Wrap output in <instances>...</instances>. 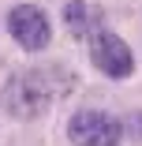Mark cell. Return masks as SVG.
I'll use <instances>...</instances> for the list:
<instances>
[{"instance_id":"1","label":"cell","mask_w":142,"mask_h":146,"mask_svg":"<svg viewBox=\"0 0 142 146\" xmlns=\"http://www.w3.org/2000/svg\"><path fill=\"white\" fill-rule=\"evenodd\" d=\"M71 86H75V75L64 64H38V68L15 71L4 82L0 101L15 120H38L49 105H56L60 98L71 94Z\"/></svg>"},{"instance_id":"2","label":"cell","mask_w":142,"mask_h":146,"mask_svg":"<svg viewBox=\"0 0 142 146\" xmlns=\"http://www.w3.org/2000/svg\"><path fill=\"white\" fill-rule=\"evenodd\" d=\"M67 139L71 146H120L124 124L101 109H82L67 120Z\"/></svg>"},{"instance_id":"3","label":"cell","mask_w":142,"mask_h":146,"mask_svg":"<svg viewBox=\"0 0 142 146\" xmlns=\"http://www.w3.org/2000/svg\"><path fill=\"white\" fill-rule=\"evenodd\" d=\"M8 34L26 52H41L49 45V38H52V26H49V15L38 4H15L8 11Z\"/></svg>"},{"instance_id":"4","label":"cell","mask_w":142,"mask_h":146,"mask_svg":"<svg viewBox=\"0 0 142 146\" xmlns=\"http://www.w3.org/2000/svg\"><path fill=\"white\" fill-rule=\"evenodd\" d=\"M90 60L108 79H127L135 71V52L127 49L124 38H116L112 30H101V34L90 38Z\"/></svg>"},{"instance_id":"5","label":"cell","mask_w":142,"mask_h":146,"mask_svg":"<svg viewBox=\"0 0 142 146\" xmlns=\"http://www.w3.org/2000/svg\"><path fill=\"white\" fill-rule=\"evenodd\" d=\"M64 23H67V30L75 34V38H94V34H101L105 30V15H101V8L94 4V0H71V4L64 8Z\"/></svg>"},{"instance_id":"6","label":"cell","mask_w":142,"mask_h":146,"mask_svg":"<svg viewBox=\"0 0 142 146\" xmlns=\"http://www.w3.org/2000/svg\"><path fill=\"white\" fill-rule=\"evenodd\" d=\"M131 127H135V131L142 135V116H135V124H131Z\"/></svg>"}]
</instances>
